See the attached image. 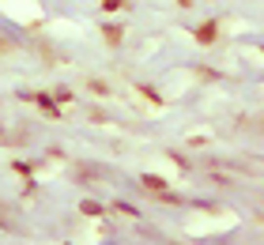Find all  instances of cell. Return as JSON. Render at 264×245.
<instances>
[{
  "instance_id": "6da1fadb",
  "label": "cell",
  "mask_w": 264,
  "mask_h": 245,
  "mask_svg": "<svg viewBox=\"0 0 264 245\" xmlns=\"http://www.w3.org/2000/svg\"><path fill=\"white\" fill-rule=\"evenodd\" d=\"M0 223H4L8 230H19V219H15V215H12V207H4V204H0Z\"/></svg>"
},
{
  "instance_id": "7a4b0ae2",
  "label": "cell",
  "mask_w": 264,
  "mask_h": 245,
  "mask_svg": "<svg viewBox=\"0 0 264 245\" xmlns=\"http://www.w3.org/2000/svg\"><path fill=\"white\" fill-rule=\"evenodd\" d=\"M196 38L200 42H215V23H204V27L196 30Z\"/></svg>"
},
{
  "instance_id": "3957f363",
  "label": "cell",
  "mask_w": 264,
  "mask_h": 245,
  "mask_svg": "<svg viewBox=\"0 0 264 245\" xmlns=\"http://www.w3.org/2000/svg\"><path fill=\"white\" fill-rule=\"evenodd\" d=\"M87 91H91V94H98V98H106V94H110V87L102 83V79H91V83H87Z\"/></svg>"
},
{
  "instance_id": "277c9868",
  "label": "cell",
  "mask_w": 264,
  "mask_h": 245,
  "mask_svg": "<svg viewBox=\"0 0 264 245\" xmlns=\"http://www.w3.org/2000/svg\"><path fill=\"white\" fill-rule=\"evenodd\" d=\"M102 30H106V42H110V45H117L121 38H125V30H121V27H102Z\"/></svg>"
},
{
  "instance_id": "5b68a950",
  "label": "cell",
  "mask_w": 264,
  "mask_h": 245,
  "mask_svg": "<svg viewBox=\"0 0 264 245\" xmlns=\"http://www.w3.org/2000/svg\"><path fill=\"white\" fill-rule=\"evenodd\" d=\"M143 185H147V188H162L166 181H162V177H143Z\"/></svg>"
},
{
  "instance_id": "8992f818",
  "label": "cell",
  "mask_w": 264,
  "mask_h": 245,
  "mask_svg": "<svg viewBox=\"0 0 264 245\" xmlns=\"http://www.w3.org/2000/svg\"><path fill=\"white\" fill-rule=\"evenodd\" d=\"M121 4H125V0H102V8H106V12H113V8H121Z\"/></svg>"
},
{
  "instance_id": "52a82bcc",
  "label": "cell",
  "mask_w": 264,
  "mask_h": 245,
  "mask_svg": "<svg viewBox=\"0 0 264 245\" xmlns=\"http://www.w3.org/2000/svg\"><path fill=\"white\" fill-rule=\"evenodd\" d=\"M12 49H15V45L8 42V38H0V53H12Z\"/></svg>"
}]
</instances>
